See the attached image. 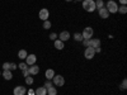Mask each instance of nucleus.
I'll return each mask as SVG.
<instances>
[{"instance_id": "f257e3e1", "label": "nucleus", "mask_w": 127, "mask_h": 95, "mask_svg": "<svg viewBox=\"0 0 127 95\" xmlns=\"http://www.w3.org/2000/svg\"><path fill=\"white\" fill-rule=\"evenodd\" d=\"M83 9L88 13H93L94 10H97L95 8V0H83Z\"/></svg>"}, {"instance_id": "f03ea898", "label": "nucleus", "mask_w": 127, "mask_h": 95, "mask_svg": "<svg viewBox=\"0 0 127 95\" xmlns=\"http://www.w3.org/2000/svg\"><path fill=\"white\" fill-rule=\"evenodd\" d=\"M105 6H107L105 9L108 10L109 14H114V13H117V10H118V4H117V1H114V0H108Z\"/></svg>"}, {"instance_id": "7ed1b4c3", "label": "nucleus", "mask_w": 127, "mask_h": 95, "mask_svg": "<svg viewBox=\"0 0 127 95\" xmlns=\"http://www.w3.org/2000/svg\"><path fill=\"white\" fill-rule=\"evenodd\" d=\"M81 36H83V39H90V38H93L94 29L92 27H85V28H84V30L81 32Z\"/></svg>"}, {"instance_id": "20e7f679", "label": "nucleus", "mask_w": 127, "mask_h": 95, "mask_svg": "<svg viewBox=\"0 0 127 95\" xmlns=\"http://www.w3.org/2000/svg\"><path fill=\"white\" fill-rule=\"evenodd\" d=\"M52 82H54V86L60 88V86L65 85V79H64L62 75H55L54 79H52Z\"/></svg>"}, {"instance_id": "39448f33", "label": "nucleus", "mask_w": 127, "mask_h": 95, "mask_svg": "<svg viewBox=\"0 0 127 95\" xmlns=\"http://www.w3.org/2000/svg\"><path fill=\"white\" fill-rule=\"evenodd\" d=\"M95 56V51L92 47H85V51H84V57L87 60H93Z\"/></svg>"}, {"instance_id": "423d86ee", "label": "nucleus", "mask_w": 127, "mask_h": 95, "mask_svg": "<svg viewBox=\"0 0 127 95\" xmlns=\"http://www.w3.org/2000/svg\"><path fill=\"white\" fill-rule=\"evenodd\" d=\"M24 62L27 63V66H32V65H36V62H37V56L34 53H31L26 57Z\"/></svg>"}, {"instance_id": "0eeeda50", "label": "nucleus", "mask_w": 127, "mask_h": 95, "mask_svg": "<svg viewBox=\"0 0 127 95\" xmlns=\"http://www.w3.org/2000/svg\"><path fill=\"white\" fill-rule=\"evenodd\" d=\"M38 17H39V19L41 20H48V18H50V12H48V9H46V8H42L41 10H39V13H38Z\"/></svg>"}, {"instance_id": "6e6552de", "label": "nucleus", "mask_w": 127, "mask_h": 95, "mask_svg": "<svg viewBox=\"0 0 127 95\" xmlns=\"http://www.w3.org/2000/svg\"><path fill=\"white\" fill-rule=\"evenodd\" d=\"M88 47H92V48H99L100 47V39L99 38H90L89 42H88Z\"/></svg>"}, {"instance_id": "1a4fd4ad", "label": "nucleus", "mask_w": 127, "mask_h": 95, "mask_svg": "<svg viewBox=\"0 0 127 95\" xmlns=\"http://www.w3.org/2000/svg\"><path fill=\"white\" fill-rule=\"evenodd\" d=\"M13 94L14 95H26L27 94V89H26V86H22V85L15 86L14 90H13Z\"/></svg>"}, {"instance_id": "9d476101", "label": "nucleus", "mask_w": 127, "mask_h": 95, "mask_svg": "<svg viewBox=\"0 0 127 95\" xmlns=\"http://www.w3.org/2000/svg\"><path fill=\"white\" fill-rule=\"evenodd\" d=\"M60 41H62V42H66V41H69L70 39V32H67V30H62L61 33L59 34V37H57Z\"/></svg>"}, {"instance_id": "9b49d317", "label": "nucleus", "mask_w": 127, "mask_h": 95, "mask_svg": "<svg viewBox=\"0 0 127 95\" xmlns=\"http://www.w3.org/2000/svg\"><path fill=\"white\" fill-rule=\"evenodd\" d=\"M28 72L31 76H34V75H38L39 72V67L37 65H32V66H28Z\"/></svg>"}, {"instance_id": "f8f14e48", "label": "nucleus", "mask_w": 127, "mask_h": 95, "mask_svg": "<svg viewBox=\"0 0 127 95\" xmlns=\"http://www.w3.org/2000/svg\"><path fill=\"white\" fill-rule=\"evenodd\" d=\"M98 13H99V18H102V19H108L109 18V13H108V10L105 8L98 9Z\"/></svg>"}, {"instance_id": "ddd939ff", "label": "nucleus", "mask_w": 127, "mask_h": 95, "mask_svg": "<svg viewBox=\"0 0 127 95\" xmlns=\"http://www.w3.org/2000/svg\"><path fill=\"white\" fill-rule=\"evenodd\" d=\"M54 46H55V48H56V49L61 51V49L65 48V42H62V41H60V39L57 38L56 41H54Z\"/></svg>"}, {"instance_id": "4468645a", "label": "nucleus", "mask_w": 127, "mask_h": 95, "mask_svg": "<svg viewBox=\"0 0 127 95\" xmlns=\"http://www.w3.org/2000/svg\"><path fill=\"white\" fill-rule=\"evenodd\" d=\"M55 75H56V73H55V70H54V69H47L46 72H45V77H46L47 80H52Z\"/></svg>"}, {"instance_id": "2eb2a0df", "label": "nucleus", "mask_w": 127, "mask_h": 95, "mask_svg": "<svg viewBox=\"0 0 127 95\" xmlns=\"http://www.w3.org/2000/svg\"><path fill=\"white\" fill-rule=\"evenodd\" d=\"M1 76L5 79V80H12L13 79V72L10 71V70H3V72H1Z\"/></svg>"}, {"instance_id": "dca6fc26", "label": "nucleus", "mask_w": 127, "mask_h": 95, "mask_svg": "<svg viewBox=\"0 0 127 95\" xmlns=\"http://www.w3.org/2000/svg\"><path fill=\"white\" fill-rule=\"evenodd\" d=\"M36 95H47V89L45 86H39L37 89H34Z\"/></svg>"}, {"instance_id": "f3484780", "label": "nucleus", "mask_w": 127, "mask_h": 95, "mask_svg": "<svg viewBox=\"0 0 127 95\" xmlns=\"http://www.w3.org/2000/svg\"><path fill=\"white\" fill-rule=\"evenodd\" d=\"M27 56H28V53H27L26 49H19L18 51V58L19 60H26Z\"/></svg>"}, {"instance_id": "a211bd4d", "label": "nucleus", "mask_w": 127, "mask_h": 95, "mask_svg": "<svg viewBox=\"0 0 127 95\" xmlns=\"http://www.w3.org/2000/svg\"><path fill=\"white\" fill-rule=\"evenodd\" d=\"M47 95H57V89L56 86H51L47 89Z\"/></svg>"}, {"instance_id": "6ab92c4d", "label": "nucleus", "mask_w": 127, "mask_h": 95, "mask_svg": "<svg viewBox=\"0 0 127 95\" xmlns=\"http://www.w3.org/2000/svg\"><path fill=\"white\" fill-rule=\"evenodd\" d=\"M117 13H120V14H126V13H127V6H126V5H121V6H118Z\"/></svg>"}, {"instance_id": "aec40b11", "label": "nucleus", "mask_w": 127, "mask_h": 95, "mask_svg": "<svg viewBox=\"0 0 127 95\" xmlns=\"http://www.w3.org/2000/svg\"><path fill=\"white\" fill-rule=\"evenodd\" d=\"M95 8H97V10L100 9V8H104V1L103 0H95Z\"/></svg>"}, {"instance_id": "412c9836", "label": "nucleus", "mask_w": 127, "mask_h": 95, "mask_svg": "<svg viewBox=\"0 0 127 95\" xmlns=\"http://www.w3.org/2000/svg\"><path fill=\"white\" fill-rule=\"evenodd\" d=\"M24 81H26V84L27 85H32V84L34 82V80H33V77H32L31 75H28L27 77H24Z\"/></svg>"}, {"instance_id": "4be33fe9", "label": "nucleus", "mask_w": 127, "mask_h": 95, "mask_svg": "<svg viewBox=\"0 0 127 95\" xmlns=\"http://www.w3.org/2000/svg\"><path fill=\"white\" fill-rule=\"evenodd\" d=\"M120 89H121L122 91H125V90L127 89V80H126V79H123V80H122L121 85H120Z\"/></svg>"}, {"instance_id": "5701e85b", "label": "nucleus", "mask_w": 127, "mask_h": 95, "mask_svg": "<svg viewBox=\"0 0 127 95\" xmlns=\"http://www.w3.org/2000/svg\"><path fill=\"white\" fill-rule=\"evenodd\" d=\"M74 41L81 42V41H83V36H81V33H75V34H74Z\"/></svg>"}, {"instance_id": "b1692460", "label": "nucleus", "mask_w": 127, "mask_h": 95, "mask_svg": "<svg viewBox=\"0 0 127 95\" xmlns=\"http://www.w3.org/2000/svg\"><path fill=\"white\" fill-rule=\"evenodd\" d=\"M51 22H50V20H45V22H43V24H42V27H43V29H50L51 28Z\"/></svg>"}, {"instance_id": "393cba45", "label": "nucleus", "mask_w": 127, "mask_h": 95, "mask_svg": "<svg viewBox=\"0 0 127 95\" xmlns=\"http://www.w3.org/2000/svg\"><path fill=\"white\" fill-rule=\"evenodd\" d=\"M18 69L23 71V70H27V69H28V66H27V63H26V62H20L19 65H18Z\"/></svg>"}, {"instance_id": "a878e982", "label": "nucleus", "mask_w": 127, "mask_h": 95, "mask_svg": "<svg viewBox=\"0 0 127 95\" xmlns=\"http://www.w3.org/2000/svg\"><path fill=\"white\" fill-rule=\"evenodd\" d=\"M57 33H55V32H52V33H50V36H48V39H51V41H56L57 39Z\"/></svg>"}, {"instance_id": "bb28decb", "label": "nucleus", "mask_w": 127, "mask_h": 95, "mask_svg": "<svg viewBox=\"0 0 127 95\" xmlns=\"http://www.w3.org/2000/svg\"><path fill=\"white\" fill-rule=\"evenodd\" d=\"M46 89H48V88H51V86H54V82H52V80H46V82H45V85H43Z\"/></svg>"}, {"instance_id": "cd10ccee", "label": "nucleus", "mask_w": 127, "mask_h": 95, "mask_svg": "<svg viewBox=\"0 0 127 95\" xmlns=\"http://www.w3.org/2000/svg\"><path fill=\"white\" fill-rule=\"evenodd\" d=\"M18 69V65H17V63H14V62H10V71H13V70H17Z\"/></svg>"}, {"instance_id": "c85d7f7f", "label": "nucleus", "mask_w": 127, "mask_h": 95, "mask_svg": "<svg viewBox=\"0 0 127 95\" xmlns=\"http://www.w3.org/2000/svg\"><path fill=\"white\" fill-rule=\"evenodd\" d=\"M10 69V62H4L3 63V70H9Z\"/></svg>"}, {"instance_id": "c756f323", "label": "nucleus", "mask_w": 127, "mask_h": 95, "mask_svg": "<svg viewBox=\"0 0 127 95\" xmlns=\"http://www.w3.org/2000/svg\"><path fill=\"white\" fill-rule=\"evenodd\" d=\"M88 42H89V39H83L81 43L84 45V47H88Z\"/></svg>"}, {"instance_id": "7c9ffc66", "label": "nucleus", "mask_w": 127, "mask_h": 95, "mask_svg": "<svg viewBox=\"0 0 127 95\" xmlns=\"http://www.w3.org/2000/svg\"><path fill=\"white\" fill-rule=\"evenodd\" d=\"M22 72H23V76H24V77H27V76L29 75V72H28V69H27V70H23Z\"/></svg>"}, {"instance_id": "2f4dec72", "label": "nucleus", "mask_w": 127, "mask_h": 95, "mask_svg": "<svg viewBox=\"0 0 127 95\" xmlns=\"http://www.w3.org/2000/svg\"><path fill=\"white\" fill-rule=\"evenodd\" d=\"M28 95H36V93H34V90H28Z\"/></svg>"}, {"instance_id": "473e14b6", "label": "nucleus", "mask_w": 127, "mask_h": 95, "mask_svg": "<svg viewBox=\"0 0 127 95\" xmlns=\"http://www.w3.org/2000/svg\"><path fill=\"white\" fill-rule=\"evenodd\" d=\"M120 4L121 5H126L127 4V0H120Z\"/></svg>"}, {"instance_id": "72a5a7b5", "label": "nucleus", "mask_w": 127, "mask_h": 95, "mask_svg": "<svg viewBox=\"0 0 127 95\" xmlns=\"http://www.w3.org/2000/svg\"><path fill=\"white\" fill-rule=\"evenodd\" d=\"M65 1H69L70 3V1H72V0H65Z\"/></svg>"}, {"instance_id": "f704fd0d", "label": "nucleus", "mask_w": 127, "mask_h": 95, "mask_svg": "<svg viewBox=\"0 0 127 95\" xmlns=\"http://www.w3.org/2000/svg\"><path fill=\"white\" fill-rule=\"evenodd\" d=\"M75 1H83V0H75Z\"/></svg>"}, {"instance_id": "c9c22d12", "label": "nucleus", "mask_w": 127, "mask_h": 95, "mask_svg": "<svg viewBox=\"0 0 127 95\" xmlns=\"http://www.w3.org/2000/svg\"><path fill=\"white\" fill-rule=\"evenodd\" d=\"M0 76H1V71H0Z\"/></svg>"}]
</instances>
